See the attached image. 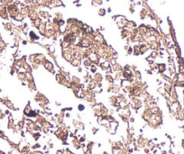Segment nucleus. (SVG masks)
<instances>
[{"label":"nucleus","mask_w":184,"mask_h":154,"mask_svg":"<svg viewBox=\"0 0 184 154\" xmlns=\"http://www.w3.org/2000/svg\"><path fill=\"white\" fill-rule=\"evenodd\" d=\"M4 26H5V29L6 30V31H11V30H12V24H10V23H5V24H4Z\"/></svg>","instance_id":"1"}]
</instances>
